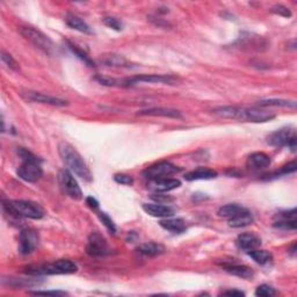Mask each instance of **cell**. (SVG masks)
Listing matches in <instances>:
<instances>
[{
    "instance_id": "e0dca14e",
    "label": "cell",
    "mask_w": 297,
    "mask_h": 297,
    "mask_svg": "<svg viewBox=\"0 0 297 297\" xmlns=\"http://www.w3.org/2000/svg\"><path fill=\"white\" fill-rule=\"evenodd\" d=\"M217 177V172L207 167H199L186 173L185 180L187 181H196V180H210Z\"/></svg>"
},
{
    "instance_id": "d6986e66",
    "label": "cell",
    "mask_w": 297,
    "mask_h": 297,
    "mask_svg": "<svg viewBox=\"0 0 297 297\" xmlns=\"http://www.w3.org/2000/svg\"><path fill=\"white\" fill-rule=\"evenodd\" d=\"M270 165V157L265 152H254L247 158V166L252 170H261Z\"/></svg>"
},
{
    "instance_id": "9c48e42d",
    "label": "cell",
    "mask_w": 297,
    "mask_h": 297,
    "mask_svg": "<svg viewBox=\"0 0 297 297\" xmlns=\"http://www.w3.org/2000/svg\"><path fill=\"white\" fill-rule=\"evenodd\" d=\"M18 177L27 182H36L42 178L43 171L40 160H26L17 171Z\"/></svg>"
},
{
    "instance_id": "e575fe53",
    "label": "cell",
    "mask_w": 297,
    "mask_h": 297,
    "mask_svg": "<svg viewBox=\"0 0 297 297\" xmlns=\"http://www.w3.org/2000/svg\"><path fill=\"white\" fill-rule=\"evenodd\" d=\"M102 21H104V24L107 26V27L114 29V31H117V32L122 31L123 25L119 19H116V18L106 17V18H104V20H102Z\"/></svg>"
},
{
    "instance_id": "f35d334b",
    "label": "cell",
    "mask_w": 297,
    "mask_h": 297,
    "mask_svg": "<svg viewBox=\"0 0 297 297\" xmlns=\"http://www.w3.org/2000/svg\"><path fill=\"white\" fill-rule=\"evenodd\" d=\"M114 180L117 183H121V185H127V186H131L134 183V179L131 175L124 174V173H117L114 175Z\"/></svg>"
},
{
    "instance_id": "ac0fdd59",
    "label": "cell",
    "mask_w": 297,
    "mask_h": 297,
    "mask_svg": "<svg viewBox=\"0 0 297 297\" xmlns=\"http://www.w3.org/2000/svg\"><path fill=\"white\" fill-rule=\"evenodd\" d=\"M137 115L141 116H163V117H171V119H181V113L177 111V109L171 108H150L145 109V111H141L137 113Z\"/></svg>"
},
{
    "instance_id": "f1b7e54d",
    "label": "cell",
    "mask_w": 297,
    "mask_h": 297,
    "mask_svg": "<svg viewBox=\"0 0 297 297\" xmlns=\"http://www.w3.org/2000/svg\"><path fill=\"white\" fill-rule=\"evenodd\" d=\"M95 80L99 84L104 86H109V87H127L126 79H117V78H111V77L107 76H101L98 75L95 76Z\"/></svg>"
},
{
    "instance_id": "7a4b0ae2",
    "label": "cell",
    "mask_w": 297,
    "mask_h": 297,
    "mask_svg": "<svg viewBox=\"0 0 297 297\" xmlns=\"http://www.w3.org/2000/svg\"><path fill=\"white\" fill-rule=\"evenodd\" d=\"M58 152H60L62 160L64 161V164L67 165L72 173H75L77 177H79L87 182L93 180V175H92V172L85 163V160L83 159L80 153L71 144H69L67 142H61L60 145H58Z\"/></svg>"
},
{
    "instance_id": "ffe728a7",
    "label": "cell",
    "mask_w": 297,
    "mask_h": 297,
    "mask_svg": "<svg viewBox=\"0 0 297 297\" xmlns=\"http://www.w3.org/2000/svg\"><path fill=\"white\" fill-rule=\"evenodd\" d=\"M161 228L174 233H181L186 230V223L181 218H165L159 222Z\"/></svg>"
},
{
    "instance_id": "44dd1931",
    "label": "cell",
    "mask_w": 297,
    "mask_h": 297,
    "mask_svg": "<svg viewBox=\"0 0 297 297\" xmlns=\"http://www.w3.org/2000/svg\"><path fill=\"white\" fill-rule=\"evenodd\" d=\"M65 23H67L70 28L76 29V31L80 33H84V34H92L90 26L83 19H80L79 17L75 16V14H68L67 18H65Z\"/></svg>"
},
{
    "instance_id": "9a60e30c",
    "label": "cell",
    "mask_w": 297,
    "mask_h": 297,
    "mask_svg": "<svg viewBox=\"0 0 297 297\" xmlns=\"http://www.w3.org/2000/svg\"><path fill=\"white\" fill-rule=\"evenodd\" d=\"M143 210L150 216L153 217H163L168 218L174 215L175 210L170 206H165L163 203H144L143 204Z\"/></svg>"
},
{
    "instance_id": "7402d4cb",
    "label": "cell",
    "mask_w": 297,
    "mask_h": 297,
    "mask_svg": "<svg viewBox=\"0 0 297 297\" xmlns=\"http://www.w3.org/2000/svg\"><path fill=\"white\" fill-rule=\"evenodd\" d=\"M137 252L139 254L145 255V256H157L163 254L165 252V247L161 244L153 243V241H150V243H145L139 245L137 247Z\"/></svg>"
},
{
    "instance_id": "484cf974",
    "label": "cell",
    "mask_w": 297,
    "mask_h": 297,
    "mask_svg": "<svg viewBox=\"0 0 297 297\" xmlns=\"http://www.w3.org/2000/svg\"><path fill=\"white\" fill-rule=\"evenodd\" d=\"M102 63L107 65V67L131 68L130 62H128L123 56H120V55H115V54L105 55V56L102 57Z\"/></svg>"
},
{
    "instance_id": "d6a6232c",
    "label": "cell",
    "mask_w": 297,
    "mask_h": 297,
    "mask_svg": "<svg viewBox=\"0 0 297 297\" xmlns=\"http://www.w3.org/2000/svg\"><path fill=\"white\" fill-rule=\"evenodd\" d=\"M275 221H296V209L277 212L275 215Z\"/></svg>"
},
{
    "instance_id": "603a6c76",
    "label": "cell",
    "mask_w": 297,
    "mask_h": 297,
    "mask_svg": "<svg viewBox=\"0 0 297 297\" xmlns=\"http://www.w3.org/2000/svg\"><path fill=\"white\" fill-rule=\"evenodd\" d=\"M224 269L228 273L234 275V276L245 278V280H250V278L254 276V273H253L250 267L244 265H232V263H230V265L224 266Z\"/></svg>"
},
{
    "instance_id": "1f68e13d",
    "label": "cell",
    "mask_w": 297,
    "mask_h": 297,
    "mask_svg": "<svg viewBox=\"0 0 297 297\" xmlns=\"http://www.w3.org/2000/svg\"><path fill=\"white\" fill-rule=\"evenodd\" d=\"M69 48L72 50L73 54H76L77 56H78L82 61L85 62V63L87 65H90V67H94V62H92L90 60V57L86 55V53H84L83 50H80L78 47L75 46V45H72V43H69Z\"/></svg>"
},
{
    "instance_id": "30bf717a",
    "label": "cell",
    "mask_w": 297,
    "mask_h": 297,
    "mask_svg": "<svg viewBox=\"0 0 297 297\" xmlns=\"http://www.w3.org/2000/svg\"><path fill=\"white\" fill-rule=\"evenodd\" d=\"M86 252L91 256H105L111 253L106 238L99 232H92L86 245Z\"/></svg>"
},
{
    "instance_id": "7c38bea8",
    "label": "cell",
    "mask_w": 297,
    "mask_h": 297,
    "mask_svg": "<svg viewBox=\"0 0 297 297\" xmlns=\"http://www.w3.org/2000/svg\"><path fill=\"white\" fill-rule=\"evenodd\" d=\"M40 237L35 230L25 229L19 236V251L21 254H31L39 246Z\"/></svg>"
},
{
    "instance_id": "836d02e7",
    "label": "cell",
    "mask_w": 297,
    "mask_h": 297,
    "mask_svg": "<svg viewBox=\"0 0 297 297\" xmlns=\"http://www.w3.org/2000/svg\"><path fill=\"white\" fill-rule=\"evenodd\" d=\"M99 218L101 219V222L104 223L105 226L107 228V230L109 231V232L113 233V234L116 232V226L114 224V222L112 221V218L109 217V216L106 214V212H100V214H99Z\"/></svg>"
},
{
    "instance_id": "8d00e7d4",
    "label": "cell",
    "mask_w": 297,
    "mask_h": 297,
    "mask_svg": "<svg viewBox=\"0 0 297 297\" xmlns=\"http://www.w3.org/2000/svg\"><path fill=\"white\" fill-rule=\"evenodd\" d=\"M270 12L274 14H277V16L283 17V18H290L291 17V12L288 7H285L283 5H275L270 9Z\"/></svg>"
},
{
    "instance_id": "2e32d148",
    "label": "cell",
    "mask_w": 297,
    "mask_h": 297,
    "mask_svg": "<svg viewBox=\"0 0 297 297\" xmlns=\"http://www.w3.org/2000/svg\"><path fill=\"white\" fill-rule=\"evenodd\" d=\"M236 245L238 248L245 252H250L261 245V239L254 233H241L237 237Z\"/></svg>"
},
{
    "instance_id": "ab89813d",
    "label": "cell",
    "mask_w": 297,
    "mask_h": 297,
    "mask_svg": "<svg viewBox=\"0 0 297 297\" xmlns=\"http://www.w3.org/2000/svg\"><path fill=\"white\" fill-rule=\"evenodd\" d=\"M151 199L155 200L157 203H168V202H172V201H173V197L163 195V193L151 194Z\"/></svg>"
},
{
    "instance_id": "f546056e",
    "label": "cell",
    "mask_w": 297,
    "mask_h": 297,
    "mask_svg": "<svg viewBox=\"0 0 297 297\" xmlns=\"http://www.w3.org/2000/svg\"><path fill=\"white\" fill-rule=\"evenodd\" d=\"M2 61L7 68L13 70V71H18L19 70V63L9 53H6L5 50H2Z\"/></svg>"
},
{
    "instance_id": "6da1fadb",
    "label": "cell",
    "mask_w": 297,
    "mask_h": 297,
    "mask_svg": "<svg viewBox=\"0 0 297 297\" xmlns=\"http://www.w3.org/2000/svg\"><path fill=\"white\" fill-rule=\"evenodd\" d=\"M212 113L216 116L222 117V119L230 120H239L245 122L253 123H263L273 120L275 114L272 112L267 111L263 108L256 107H237V106H224V107L215 108Z\"/></svg>"
},
{
    "instance_id": "ba28073f",
    "label": "cell",
    "mask_w": 297,
    "mask_h": 297,
    "mask_svg": "<svg viewBox=\"0 0 297 297\" xmlns=\"http://www.w3.org/2000/svg\"><path fill=\"white\" fill-rule=\"evenodd\" d=\"M181 168L175 166L170 161H160V163L153 164L151 166L146 168V170L143 172L144 177L149 180H155V179H161V178H167L170 175L178 173L180 172Z\"/></svg>"
},
{
    "instance_id": "cb8c5ba5",
    "label": "cell",
    "mask_w": 297,
    "mask_h": 297,
    "mask_svg": "<svg viewBox=\"0 0 297 297\" xmlns=\"http://www.w3.org/2000/svg\"><path fill=\"white\" fill-rule=\"evenodd\" d=\"M247 209L239 206V204H236V203H230V204H225V206H223L218 209L217 211V215L219 217H223V218H226V219H230L234 217V216L241 214V212L246 211Z\"/></svg>"
},
{
    "instance_id": "83f0119b",
    "label": "cell",
    "mask_w": 297,
    "mask_h": 297,
    "mask_svg": "<svg viewBox=\"0 0 297 297\" xmlns=\"http://www.w3.org/2000/svg\"><path fill=\"white\" fill-rule=\"evenodd\" d=\"M247 254L250 255L256 263H259V265H267V263H269L273 260L272 253L266 250L255 248V250L247 252Z\"/></svg>"
},
{
    "instance_id": "74e56055",
    "label": "cell",
    "mask_w": 297,
    "mask_h": 297,
    "mask_svg": "<svg viewBox=\"0 0 297 297\" xmlns=\"http://www.w3.org/2000/svg\"><path fill=\"white\" fill-rule=\"evenodd\" d=\"M274 228L281 230H296V221H275Z\"/></svg>"
},
{
    "instance_id": "8992f818",
    "label": "cell",
    "mask_w": 297,
    "mask_h": 297,
    "mask_svg": "<svg viewBox=\"0 0 297 297\" xmlns=\"http://www.w3.org/2000/svg\"><path fill=\"white\" fill-rule=\"evenodd\" d=\"M267 143L276 148L288 146L291 151H296L297 148V136L296 131L292 128H282L274 131L267 137Z\"/></svg>"
},
{
    "instance_id": "7bdbcfd3",
    "label": "cell",
    "mask_w": 297,
    "mask_h": 297,
    "mask_svg": "<svg viewBox=\"0 0 297 297\" xmlns=\"http://www.w3.org/2000/svg\"><path fill=\"white\" fill-rule=\"evenodd\" d=\"M223 295H229V296H244L245 294L240 290H228L223 292Z\"/></svg>"
},
{
    "instance_id": "4dcf8cb0",
    "label": "cell",
    "mask_w": 297,
    "mask_h": 297,
    "mask_svg": "<svg viewBox=\"0 0 297 297\" xmlns=\"http://www.w3.org/2000/svg\"><path fill=\"white\" fill-rule=\"evenodd\" d=\"M276 294V290L268 284H261L255 289V295L260 297H270Z\"/></svg>"
},
{
    "instance_id": "d590c367",
    "label": "cell",
    "mask_w": 297,
    "mask_h": 297,
    "mask_svg": "<svg viewBox=\"0 0 297 297\" xmlns=\"http://www.w3.org/2000/svg\"><path fill=\"white\" fill-rule=\"evenodd\" d=\"M296 161L292 160L290 163H288L287 165H284L283 167L281 168L280 171H277L276 173H274L272 177H278V175H283V174H290L296 172Z\"/></svg>"
},
{
    "instance_id": "8fae6325",
    "label": "cell",
    "mask_w": 297,
    "mask_h": 297,
    "mask_svg": "<svg viewBox=\"0 0 297 297\" xmlns=\"http://www.w3.org/2000/svg\"><path fill=\"white\" fill-rule=\"evenodd\" d=\"M20 95L25 100L31 102H39V104H46L51 106H57V107H64L68 106L69 102L63 99L53 97V95L41 93V92H34V91H25L20 92Z\"/></svg>"
},
{
    "instance_id": "5b68a950",
    "label": "cell",
    "mask_w": 297,
    "mask_h": 297,
    "mask_svg": "<svg viewBox=\"0 0 297 297\" xmlns=\"http://www.w3.org/2000/svg\"><path fill=\"white\" fill-rule=\"evenodd\" d=\"M19 32L27 41L31 42L32 45L35 46L38 49L42 50L45 54L53 55L55 53L54 42L51 41L46 34L40 32L39 29L26 26V27H20Z\"/></svg>"
},
{
    "instance_id": "52a82bcc",
    "label": "cell",
    "mask_w": 297,
    "mask_h": 297,
    "mask_svg": "<svg viewBox=\"0 0 297 297\" xmlns=\"http://www.w3.org/2000/svg\"><path fill=\"white\" fill-rule=\"evenodd\" d=\"M58 182L69 197L72 200H82L83 199V192L80 189L78 182L73 178L72 173L68 170H61L58 173Z\"/></svg>"
},
{
    "instance_id": "d4e9b609",
    "label": "cell",
    "mask_w": 297,
    "mask_h": 297,
    "mask_svg": "<svg viewBox=\"0 0 297 297\" xmlns=\"http://www.w3.org/2000/svg\"><path fill=\"white\" fill-rule=\"evenodd\" d=\"M254 221V218H253V216L251 215V212L246 210L244 212H241V214L234 216V217L228 219L229 222V225L231 228H244V226H247L250 225Z\"/></svg>"
},
{
    "instance_id": "3957f363",
    "label": "cell",
    "mask_w": 297,
    "mask_h": 297,
    "mask_svg": "<svg viewBox=\"0 0 297 297\" xmlns=\"http://www.w3.org/2000/svg\"><path fill=\"white\" fill-rule=\"evenodd\" d=\"M78 270V267L71 260L61 259L55 262L43 263V265H32L26 267L25 272L34 276H45V275H62L73 274Z\"/></svg>"
},
{
    "instance_id": "5bb4252c",
    "label": "cell",
    "mask_w": 297,
    "mask_h": 297,
    "mask_svg": "<svg viewBox=\"0 0 297 297\" xmlns=\"http://www.w3.org/2000/svg\"><path fill=\"white\" fill-rule=\"evenodd\" d=\"M181 186V181L178 179L161 178L155 179V180H149L148 188L153 190L155 193H167L171 190L177 189Z\"/></svg>"
},
{
    "instance_id": "4fadbf2b",
    "label": "cell",
    "mask_w": 297,
    "mask_h": 297,
    "mask_svg": "<svg viewBox=\"0 0 297 297\" xmlns=\"http://www.w3.org/2000/svg\"><path fill=\"white\" fill-rule=\"evenodd\" d=\"M178 79L170 75H139L133 78H127V87L133 86L139 83H149V84H166V85H174Z\"/></svg>"
},
{
    "instance_id": "60d3db41",
    "label": "cell",
    "mask_w": 297,
    "mask_h": 297,
    "mask_svg": "<svg viewBox=\"0 0 297 297\" xmlns=\"http://www.w3.org/2000/svg\"><path fill=\"white\" fill-rule=\"evenodd\" d=\"M29 294L32 295H51V296H62V295H67V292L64 291H29Z\"/></svg>"
},
{
    "instance_id": "4316f807",
    "label": "cell",
    "mask_w": 297,
    "mask_h": 297,
    "mask_svg": "<svg viewBox=\"0 0 297 297\" xmlns=\"http://www.w3.org/2000/svg\"><path fill=\"white\" fill-rule=\"evenodd\" d=\"M258 106L261 108L265 107H285V108H296L295 101L282 100V99H266V100L258 101Z\"/></svg>"
},
{
    "instance_id": "b9f144b4",
    "label": "cell",
    "mask_w": 297,
    "mask_h": 297,
    "mask_svg": "<svg viewBox=\"0 0 297 297\" xmlns=\"http://www.w3.org/2000/svg\"><path fill=\"white\" fill-rule=\"evenodd\" d=\"M86 203H87V206H89L91 209H98L99 208V202L94 199V197H92V196L87 197Z\"/></svg>"
},
{
    "instance_id": "277c9868",
    "label": "cell",
    "mask_w": 297,
    "mask_h": 297,
    "mask_svg": "<svg viewBox=\"0 0 297 297\" xmlns=\"http://www.w3.org/2000/svg\"><path fill=\"white\" fill-rule=\"evenodd\" d=\"M4 209H5L7 214L17 216V217L41 219L45 216L43 208L38 203L32 202V201H9V202H4Z\"/></svg>"
}]
</instances>
